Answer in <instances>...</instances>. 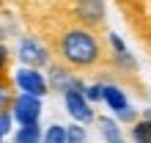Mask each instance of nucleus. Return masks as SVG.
I'll return each instance as SVG.
<instances>
[{"label": "nucleus", "instance_id": "b1692460", "mask_svg": "<svg viewBox=\"0 0 151 143\" xmlns=\"http://www.w3.org/2000/svg\"><path fill=\"white\" fill-rule=\"evenodd\" d=\"M0 143H3V140H0Z\"/></svg>", "mask_w": 151, "mask_h": 143}, {"label": "nucleus", "instance_id": "f8f14e48", "mask_svg": "<svg viewBox=\"0 0 151 143\" xmlns=\"http://www.w3.org/2000/svg\"><path fill=\"white\" fill-rule=\"evenodd\" d=\"M66 140H69V127L63 124H50L41 138V143H66Z\"/></svg>", "mask_w": 151, "mask_h": 143}, {"label": "nucleus", "instance_id": "4468645a", "mask_svg": "<svg viewBox=\"0 0 151 143\" xmlns=\"http://www.w3.org/2000/svg\"><path fill=\"white\" fill-rule=\"evenodd\" d=\"M14 88H11V83H0V110H11V105H14Z\"/></svg>", "mask_w": 151, "mask_h": 143}, {"label": "nucleus", "instance_id": "f3484780", "mask_svg": "<svg viewBox=\"0 0 151 143\" xmlns=\"http://www.w3.org/2000/svg\"><path fill=\"white\" fill-rule=\"evenodd\" d=\"M8 64H11V50H8V44L0 39V74H6Z\"/></svg>", "mask_w": 151, "mask_h": 143}, {"label": "nucleus", "instance_id": "4be33fe9", "mask_svg": "<svg viewBox=\"0 0 151 143\" xmlns=\"http://www.w3.org/2000/svg\"><path fill=\"white\" fill-rule=\"evenodd\" d=\"M47 3H52V0H47Z\"/></svg>", "mask_w": 151, "mask_h": 143}, {"label": "nucleus", "instance_id": "9b49d317", "mask_svg": "<svg viewBox=\"0 0 151 143\" xmlns=\"http://www.w3.org/2000/svg\"><path fill=\"white\" fill-rule=\"evenodd\" d=\"M44 138V129L39 124H33V127H19L14 132V143H41Z\"/></svg>", "mask_w": 151, "mask_h": 143}, {"label": "nucleus", "instance_id": "20e7f679", "mask_svg": "<svg viewBox=\"0 0 151 143\" xmlns=\"http://www.w3.org/2000/svg\"><path fill=\"white\" fill-rule=\"evenodd\" d=\"M11 83L17 85V94H30V96H39V99H44V96L50 94V80L47 74H44L41 69H17Z\"/></svg>", "mask_w": 151, "mask_h": 143}, {"label": "nucleus", "instance_id": "7ed1b4c3", "mask_svg": "<svg viewBox=\"0 0 151 143\" xmlns=\"http://www.w3.org/2000/svg\"><path fill=\"white\" fill-rule=\"evenodd\" d=\"M69 11L77 20V25H83L88 30L102 28L104 20H107V8H104V0H72L69 3Z\"/></svg>", "mask_w": 151, "mask_h": 143}, {"label": "nucleus", "instance_id": "aec40b11", "mask_svg": "<svg viewBox=\"0 0 151 143\" xmlns=\"http://www.w3.org/2000/svg\"><path fill=\"white\" fill-rule=\"evenodd\" d=\"M140 118H146V121H151V107H146V110L140 113Z\"/></svg>", "mask_w": 151, "mask_h": 143}, {"label": "nucleus", "instance_id": "f257e3e1", "mask_svg": "<svg viewBox=\"0 0 151 143\" xmlns=\"http://www.w3.org/2000/svg\"><path fill=\"white\" fill-rule=\"evenodd\" d=\"M55 52L69 69H93L104 58V47L96 30H88L83 25H69L60 30L55 39Z\"/></svg>", "mask_w": 151, "mask_h": 143}, {"label": "nucleus", "instance_id": "ddd939ff", "mask_svg": "<svg viewBox=\"0 0 151 143\" xmlns=\"http://www.w3.org/2000/svg\"><path fill=\"white\" fill-rule=\"evenodd\" d=\"M129 138H132V143H151V121H146V118L135 121Z\"/></svg>", "mask_w": 151, "mask_h": 143}, {"label": "nucleus", "instance_id": "6ab92c4d", "mask_svg": "<svg viewBox=\"0 0 151 143\" xmlns=\"http://www.w3.org/2000/svg\"><path fill=\"white\" fill-rule=\"evenodd\" d=\"M115 121H127V124H135L137 121V110L135 107H127V110H121V113H115Z\"/></svg>", "mask_w": 151, "mask_h": 143}, {"label": "nucleus", "instance_id": "a211bd4d", "mask_svg": "<svg viewBox=\"0 0 151 143\" xmlns=\"http://www.w3.org/2000/svg\"><path fill=\"white\" fill-rule=\"evenodd\" d=\"M85 99L88 102H102V83H91V85H88L85 88Z\"/></svg>", "mask_w": 151, "mask_h": 143}, {"label": "nucleus", "instance_id": "0eeeda50", "mask_svg": "<svg viewBox=\"0 0 151 143\" xmlns=\"http://www.w3.org/2000/svg\"><path fill=\"white\" fill-rule=\"evenodd\" d=\"M107 47H110V61H113L115 69L129 72V74H132V72H137V61H135L132 50L127 47V41H124L118 33H107Z\"/></svg>", "mask_w": 151, "mask_h": 143}, {"label": "nucleus", "instance_id": "412c9836", "mask_svg": "<svg viewBox=\"0 0 151 143\" xmlns=\"http://www.w3.org/2000/svg\"><path fill=\"white\" fill-rule=\"evenodd\" d=\"M0 83H6V74H0Z\"/></svg>", "mask_w": 151, "mask_h": 143}, {"label": "nucleus", "instance_id": "6e6552de", "mask_svg": "<svg viewBox=\"0 0 151 143\" xmlns=\"http://www.w3.org/2000/svg\"><path fill=\"white\" fill-rule=\"evenodd\" d=\"M63 107H66V113L74 118V124H91L96 121V113H93V105L85 99V94H77V91H69L63 94Z\"/></svg>", "mask_w": 151, "mask_h": 143}, {"label": "nucleus", "instance_id": "1a4fd4ad", "mask_svg": "<svg viewBox=\"0 0 151 143\" xmlns=\"http://www.w3.org/2000/svg\"><path fill=\"white\" fill-rule=\"evenodd\" d=\"M102 102L110 107L113 113H121L129 107V99H127V91L115 83H102Z\"/></svg>", "mask_w": 151, "mask_h": 143}, {"label": "nucleus", "instance_id": "5701e85b", "mask_svg": "<svg viewBox=\"0 0 151 143\" xmlns=\"http://www.w3.org/2000/svg\"><path fill=\"white\" fill-rule=\"evenodd\" d=\"M0 3H3V0H0Z\"/></svg>", "mask_w": 151, "mask_h": 143}, {"label": "nucleus", "instance_id": "39448f33", "mask_svg": "<svg viewBox=\"0 0 151 143\" xmlns=\"http://www.w3.org/2000/svg\"><path fill=\"white\" fill-rule=\"evenodd\" d=\"M47 80H50V88L58 91V94H69V91L85 94V88H88V83H83V80L63 64H52L50 72H47Z\"/></svg>", "mask_w": 151, "mask_h": 143}, {"label": "nucleus", "instance_id": "f03ea898", "mask_svg": "<svg viewBox=\"0 0 151 143\" xmlns=\"http://www.w3.org/2000/svg\"><path fill=\"white\" fill-rule=\"evenodd\" d=\"M17 58L28 69H44V66H50V61H52L50 47L41 39H36V36H22L19 39V44H17Z\"/></svg>", "mask_w": 151, "mask_h": 143}, {"label": "nucleus", "instance_id": "423d86ee", "mask_svg": "<svg viewBox=\"0 0 151 143\" xmlns=\"http://www.w3.org/2000/svg\"><path fill=\"white\" fill-rule=\"evenodd\" d=\"M11 116H14V124H19V127L39 124V118H41V99L39 96H30V94H17L14 105H11Z\"/></svg>", "mask_w": 151, "mask_h": 143}, {"label": "nucleus", "instance_id": "9d476101", "mask_svg": "<svg viewBox=\"0 0 151 143\" xmlns=\"http://www.w3.org/2000/svg\"><path fill=\"white\" fill-rule=\"evenodd\" d=\"M96 127H99L104 143H127V138H124V132H121V127H118V121H115V118L102 116V118H96Z\"/></svg>", "mask_w": 151, "mask_h": 143}, {"label": "nucleus", "instance_id": "2eb2a0df", "mask_svg": "<svg viewBox=\"0 0 151 143\" xmlns=\"http://www.w3.org/2000/svg\"><path fill=\"white\" fill-rule=\"evenodd\" d=\"M66 143H88V132L83 124H72L69 127V140Z\"/></svg>", "mask_w": 151, "mask_h": 143}, {"label": "nucleus", "instance_id": "dca6fc26", "mask_svg": "<svg viewBox=\"0 0 151 143\" xmlns=\"http://www.w3.org/2000/svg\"><path fill=\"white\" fill-rule=\"evenodd\" d=\"M11 127H14V116H11V110H0V140L11 132Z\"/></svg>", "mask_w": 151, "mask_h": 143}]
</instances>
